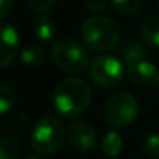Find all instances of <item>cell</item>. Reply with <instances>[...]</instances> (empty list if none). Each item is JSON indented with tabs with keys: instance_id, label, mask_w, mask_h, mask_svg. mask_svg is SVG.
Here are the masks:
<instances>
[{
	"instance_id": "obj_1",
	"label": "cell",
	"mask_w": 159,
	"mask_h": 159,
	"mask_svg": "<svg viewBox=\"0 0 159 159\" xmlns=\"http://www.w3.org/2000/svg\"><path fill=\"white\" fill-rule=\"evenodd\" d=\"M91 95V88L84 80L70 76L55 86L53 106L62 117L76 119L88 109Z\"/></svg>"
},
{
	"instance_id": "obj_2",
	"label": "cell",
	"mask_w": 159,
	"mask_h": 159,
	"mask_svg": "<svg viewBox=\"0 0 159 159\" xmlns=\"http://www.w3.org/2000/svg\"><path fill=\"white\" fill-rule=\"evenodd\" d=\"M81 39L92 52L106 55L117 48L120 42V28L116 20L106 16H92L83 22Z\"/></svg>"
},
{
	"instance_id": "obj_3",
	"label": "cell",
	"mask_w": 159,
	"mask_h": 159,
	"mask_svg": "<svg viewBox=\"0 0 159 159\" xmlns=\"http://www.w3.org/2000/svg\"><path fill=\"white\" fill-rule=\"evenodd\" d=\"M66 131L56 117L45 116L34 125L30 134V145L38 154H55L62 147L64 139H67Z\"/></svg>"
},
{
	"instance_id": "obj_4",
	"label": "cell",
	"mask_w": 159,
	"mask_h": 159,
	"mask_svg": "<svg viewBox=\"0 0 159 159\" xmlns=\"http://www.w3.org/2000/svg\"><path fill=\"white\" fill-rule=\"evenodd\" d=\"M50 56L53 62L67 73H83L91 66L84 47L70 38L58 39L50 50Z\"/></svg>"
},
{
	"instance_id": "obj_5",
	"label": "cell",
	"mask_w": 159,
	"mask_h": 159,
	"mask_svg": "<svg viewBox=\"0 0 159 159\" xmlns=\"http://www.w3.org/2000/svg\"><path fill=\"white\" fill-rule=\"evenodd\" d=\"M137 117L139 102L129 92H117L105 105V119L116 128L131 126Z\"/></svg>"
},
{
	"instance_id": "obj_6",
	"label": "cell",
	"mask_w": 159,
	"mask_h": 159,
	"mask_svg": "<svg viewBox=\"0 0 159 159\" xmlns=\"http://www.w3.org/2000/svg\"><path fill=\"white\" fill-rule=\"evenodd\" d=\"M125 75L123 62L112 55H100L89 66V76L100 88L117 86Z\"/></svg>"
},
{
	"instance_id": "obj_7",
	"label": "cell",
	"mask_w": 159,
	"mask_h": 159,
	"mask_svg": "<svg viewBox=\"0 0 159 159\" xmlns=\"http://www.w3.org/2000/svg\"><path fill=\"white\" fill-rule=\"evenodd\" d=\"M66 134L70 147L80 153H89L97 147V133L86 122L70 123Z\"/></svg>"
},
{
	"instance_id": "obj_8",
	"label": "cell",
	"mask_w": 159,
	"mask_h": 159,
	"mask_svg": "<svg viewBox=\"0 0 159 159\" xmlns=\"http://www.w3.org/2000/svg\"><path fill=\"white\" fill-rule=\"evenodd\" d=\"M19 50V34L13 24L2 20L0 25V67H10Z\"/></svg>"
},
{
	"instance_id": "obj_9",
	"label": "cell",
	"mask_w": 159,
	"mask_h": 159,
	"mask_svg": "<svg viewBox=\"0 0 159 159\" xmlns=\"http://www.w3.org/2000/svg\"><path fill=\"white\" fill-rule=\"evenodd\" d=\"M126 75L139 88L154 89L159 86V67L147 59L126 67Z\"/></svg>"
},
{
	"instance_id": "obj_10",
	"label": "cell",
	"mask_w": 159,
	"mask_h": 159,
	"mask_svg": "<svg viewBox=\"0 0 159 159\" xmlns=\"http://www.w3.org/2000/svg\"><path fill=\"white\" fill-rule=\"evenodd\" d=\"M145 56H147V50L143 48L142 44H139L136 41H131L120 48V61L126 67L134 66L140 61H145Z\"/></svg>"
},
{
	"instance_id": "obj_11",
	"label": "cell",
	"mask_w": 159,
	"mask_h": 159,
	"mask_svg": "<svg viewBox=\"0 0 159 159\" xmlns=\"http://www.w3.org/2000/svg\"><path fill=\"white\" fill-rule=\"evenodd\" d=\"M140 39L153 47V48H159V16H151L148 17L142 25H140Z\"/></svg>"
},
{
	"instance_id": "obj_12",
	"label": "cell",
	"mask_w": 159,
	"mask_h": 159,
	"mask_svg": "<svg viewBox=\"0 0 159 159\" xmlns=\"http://www.w3.org/2000/svg\"><path fill=\"white\" fill-rule=\"evenodd\" d=\"M55 33V25L53 20L47 14H39L33 20V36L39 42H48L53 38Z\"/></svg>"
},
{
	"instance_id": "obj_13",
	"label": "cell",
	"mask_w": 159,
	"mask_h": 159,
	"mask_svg": "<svg viewBox=\"0 0 159 159\" xmlns=\"http://www.w3.org/2000/svg\"><path fill=\"white\" fill-rule=\"evenodd\" d=\"M20 62L27 67H39L47 61V52L39 45H28L20 52Z\"/></svg>"
},
{
	"instance_id": "obj_14",
	"label": "cell",
	"mask_w": 159,
	"mask_h": 159,
	"mask_svg": "<svg viewBox=\"0 0 159 159\" xmlns=\"http://www.w3.org/2000/svg\"><path fill=\"white\" fill-rule=\"evenodd\" d=\"M123 148V137L117 131H108L102 139V151L108 157H117Z\"/></svg>"
},
{
	"instance_id": "obj_15",
	"label": "cell",
	"mask_w": 159,
	"mask_h": 159,
	"mask_svg": "<svg viewBox=\"0 0 159 159\" xmlns=\"http://www.w3.org/2000/svg\"><path fill=\"white\" fill-rule=\"evenodd\" d=\"M20 150H22L20 142L13 136H7L0 142V159H17Z\"/></svg>"
},
{
	"instance_id": "obj_16",
	"label": "cell",
	"mask_w": 159,
	"mask_h": 159,
	"mask_svg": "<svg viewBox=\"0 0 159 159\" xmlns=\"http://www.w3.org/2000/svg\"><path fill=\"white\" fill-rule=\"evenodd\" d=\"M111 5L123 16H134L140 10V0H111Z\"/></svg>"
},
{
	"instance_id": "obj_17",
	"label": "cell",
	"mask_w": 159,
	"mask_h": 159,
	"mask_svg": "<svg viewBox=\"0 0 159 159\" xmlns=\"http://www.w3.org/2000/svg\"><path fill=\"white\" fill-rule=\"evenodd\" d=\"M14 91L7 83L0 86V112L2 114H7L14 106Z\"/></svg>"
},
{
	"instance_id": "obj_18",
	"label": "cell",
	"mask_w": 159,
	"mask_h": 159,
	"mask_svg": "<svg viewBox=\"0 0 159 159\" xmlns=\"http://www.w3.org/2000/svg\"><path fill=\"white\" fill-rule=\"evenodd\" d=\"M25 3L30 11L39 16V14H45L50 10H53L55 5L58 3V0H25Z\"/></svg>"
},
{
	"instance_id": "obj_19",
	"label": "cell",
	"mask_w": 159,
	"mask_h": 159,
	"mask_svg": "<svg viewBox=\"0 0 159 159\" xmlns=\"http://www.w3.org/2000/svg\"><path fill=\"white\" fill-rule=\"evenodd\" d=\"M143 148H145L147 154H150L154 159H159V134L157 133L150 134L143 142Z\"/></svg>"
},
{
	"instance_id": "obj_20",
	"label": "cell",
	"mask_w": 159,
	"mask_h": 159,
	"mask_svg": "<svg viewBox=\"0 0 159 159\" xmlns=\"http://www.w3.org/2000/svg\"><path fill=\"white\" fill-rule=\"evenodd\" d=\"M86 8L91 13H102L108 8V0H88Z\"/></svg>"
},
{
	"instance_id": "obj_21",
	"label": "cell",
	"mask_w": 159,
	"mask_h": 159,
	"mask_svg": "<svg viewBox=\"0 0 159 159\" xmlns=\"http://www.w3.org/2000/svg\"><path fill=\"white\" fill-rule=\"evenodd\" d=\"M13 5H14V0H2V5H0V17H2V20H7V17L13 10Z\"/></svg>"
},
{
	"instance_id": "obj_22",
	"label": "cell",
	"mask_w": 159,
	"mask_h": 159,
	"mask_svg": "<svg viewBox=\"0 0 159 159\" xmlns=\"http://www.w3.org/2000/svg\"><path fill=\"white\" fill-rule=\"evenodd\" d=\"M24 159H42V157H39V156H27Z\"/></svg>"
},
{
	"instance_id": "obj_23",
	"label": "cell",
	"mask_w": 159,
	"mask_h": 159,
	"mask_svg": "<svg viewBox=\"0 0 159 159\" xmlns=\"http://www.w3.org/2000/svg\"><path fill=\"white\" fill-rule=\"evenodd\" d=\"M157 8H159V0H157Z\"/></svg>"
}]
</instances>
